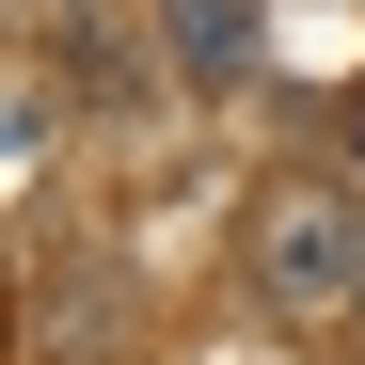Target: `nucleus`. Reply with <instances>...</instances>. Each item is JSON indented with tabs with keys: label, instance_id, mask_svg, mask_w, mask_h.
Instances as JSON below:
<instances>
[{
	"label": "nucleus",
	"instance_id": "nucleus-1",
	"mask_svg": "<svg viewBox=\"0 0 365 365\" xmlns=\"http://www.w3.org/2000/svg\"><path fill=\"white\" fill-rule=\"evenodd\" d=\"M255 302L270 318H349L365 302V207L334 191V175L255 191Z\"/></svg>",
	"mask_w": 365,
	"mask_h": 365
},
{
	"label": "nucleus",
	"instance_id": "nucleus-2",
	"mask_svg": "<svg viewBox=\"0 0 365 365\" xmlns=\"http://www.w3.org/2000/svg\"><path fill=\"white\" fill-rule=\"evenodd\" d=\"M159 32H175L191 80H238V64H255V0H159Z\"/></svg>",
	"mask_w": 365,
	"mask_h": 365
}]
</instances>
